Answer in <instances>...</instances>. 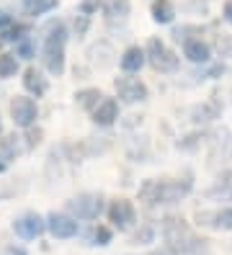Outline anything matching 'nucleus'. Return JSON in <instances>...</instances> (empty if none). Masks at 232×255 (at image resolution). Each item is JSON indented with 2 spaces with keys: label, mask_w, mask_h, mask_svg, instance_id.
Masks as SVG:
<instances>
[{
  "label": "nucleus",
  "mask_w": 232,
  "mask_h": 255,
  "mask_svg": "<svg viewBox=\"0 0 232 255\" xmlns=\"http://www.w3.org/2000/svg\"><path fill=\"white\" fill-rule=\"evenodd\" d=\"M152 255H176V253H173V250H155Z\"/></svg>",
  "instance_id": "obj_34"
},
{
  "label": "nucleus",
  "mask_w": 232,
  "mask_h": 255,
  "mask_svg": "<svg viewBox=\"0 0 232 255\" xmlns=\"http://www.w3.org/2000/svg\"><path fill=\"white\" fill-rule=\"evenodd\" d=\"M96 8H98V0H83V3H80V13H83V16H88V18H90V13L96 10Z\"/></svg>",
  "instance_id": "obj_30"
},
{
  "label": "nucleus",
  "mask_w": 232,
  "mask_h": 255,
  "mask_svg": "<svg viewBox=\"0 0 232 255\" xmlns=\"http://www.w3.org/2000/svg\"><path fill=\"white\" fill-rule=\"evenodd\" d=\"M18 137H5L3 139V152L8 155V157H13V155H18V142H15Z\"/></svg>",
  "instance_id": "obj_27"
},
{
  "label": "nucleus",
  "mask_w": 232,
  "mask_h": 255,
  "mask_svg": "<svg viewBox=\"0 0 232 255\" xmlns=\"http://www.w3.org/2000/svg\"><path fill=\"white\" fill-rule=\"evenodd\" d=\"M145 54H147V62H150L155 70H160V72H173V70H178V57L170 52L160 39H150Z\"/></svg>",
  "instance_id": "obj_5"
},
{
  "label": "nucleus",
  "mask_w": 232,
  "mask_h": 255,
  "mask_svg": "<svg viewBox=\"0 0 232 255\" xmlns=\"http://www.w3.org/2000/svg\"><path fill=\"white\" fill-rule=\"evenodd\" d=\"M10 114H13V122L18 127H31L39 116L36 109V101L34 98H26V96H15L10 103Z\"/></svg>",
  "instance_id": "obj_6"
},
{
  "label": "nucleus",
  "mask_w": 232,
  "mask_h": 255,
  "mask_svg": "<svg viewBox=\"0 0 232 255\" xmlns=\"http://www.w3.org/2000/svg\"><path fill=\"white\" fill-rule=\"evenodd\" d=\"M196 116H201L199 122H209V119H217V114H220V106L212 101V103H207V106H201V109H196L194 111Z\"/></svg>",
  "instance_id": "obj_23"
},
{
  "label": "nucleus",
  "mask_w": 232,
  "mask_h": 255,
  "mask_svg": "<svg viewBox=\"0 0 232 255\" xmlns=\"http://www.w3.org/2000/svg\"><path fill=\"white\" fill-rule=\"evenodd\" d=\"M57 8V0H26V13L28 16H44Z\"/></svg>",
  "instance_id": "obj_18"
},
{
  "label": "nucleus",
  "mask_w": 232,
  "mask_h": 255,
  "mask_svg": "<svg viewBox=\"0 0 232 255\" xmlns=\"http://www.w3.org/2000/svg\"><path fill=\"white\" fill-rule=\"evenodd\" d=\"M67 212L77 219H96L103 212V199L98 193H80L72 201H67Z\"/></svg>",
  "instance_id": "obj_4"
},
{
  "label": "nucleus",
  "mask_w": 232,
  "mask_h": 255,
  "mask_svg": "<svg viewBox=\"0 0 232 255\" xmlns=\"http://www.w3.org/2000/svg\"><path fill=\"white\" fill-rule=\"evenodd\" d=\"M0 129H3V124H0Z\"/></svg>",
  "instance_id": "obj_36"
},
{
  "label": "nucleus",
  "mask_w": 232,
  "mask_h": 255,
  "mask_svg": "<svg viewBox=\"0 0 232 255\" xmlns=\"http://www.w3.org/2000/svg\"><path fill=\"white\" fill-rule=\"evenodd\" d=\"M183 54H186V59H189V62H209V54H212V49H209V44H204L201 39H189L183 44Z\"/></svg>",
  "instance_id": "obj_13"
},
{
  "label": "nucleus",
  "mask_w": 232,
  "mask_h": 255,
  "mask_svg": "<svg viewBox=\"0 0 232 255\" xmlns=\"http://www.w3.org/2000/svg\"><path fill=\"white\" fill-rule=\"evenodd\" d=\"M129 10H132L129 0H106L103 3V13L108 21H127Z\"/></svg>",
  "instance_id": "obj_14"
},
{
  "label": "nucleus",
  "mask_w": 232,
  "mask_h": 255,
  "mask_svg": "<svg viewBox=\"0 0 232 255\" xmlns=\"http://www.w3.org/2000/svg\"><path fill=\"white\" fill-rule=\"evenodd\" d=\"M15 49H18V57H23V59H31V57H34V44H31L28 39H21Z\"/></svg>",
  "instance_id": "obj_26"
},
{
  "label": "nucleus",
  "mask_w": 232,
  "mask_h": 255,
  "mask_svg": "<svg viewBox=\"0 0 232 255\" xmlns=\"http://www.w3.org/2000/svg\"><path fill=\"white\" fill-rule=\"evenodd\" d=\"M13 230H15V235L23 237V240H36V237L44 235L46 222L36 212H26L23 217H18V219L13 222Z\"/></svg>",
  "instance_id": "obj_8"
},
{
  "label": "nucleus",
  "mask_w": 232,
  "mask_h": 255,
  "mask_svg": "<svg viewBox=\"0 0 232 255\" xmlns=\"http://www.w3.org/2000/svg\"><path fill=\"white\" fill-rule=\"evenodd\" d=\"M108 222H111L116 230H121V232L129 230L132 224L137 222V212H134L132 201H127V199L114 201L111 206H108Z\"/></svg>",
  "instance_id": "obj_7"
},
{
  "label": "nucleus",
  "mask_w": 232,
  "mask_h": 255,
  "mask_svg": "<svg viewBox=\"0 0 232 255\" xmlns=\"http://www.w3.org/2000/svg\"><path fill=\"white\" fill-rule=\"evenodd\" d=\"M15 72H18L15 54H0V78H13Z\"/></svg>",
  "instance_id": "obj_22"
},
{
  "label": "nucleus",
  "mask_w": 232,
  "mask_h": 255,
  "mask_svg": "<svg viewBox=\"0 0 232 255\" xmlns=\"http://www.w3.org/2000/svg\"><path fill=\"white\" fill-rule=\"evenodd\" d=\"M46 230H49L57 240H70L77 235V222L67 214H57L52 212L49 217H46Z\"/></svg>",
  "instance_id": "obj_9"
},
{
  "label": "nucleus",
  "mask_w": 232,
  "mask_h": 255,
  "mask_svg": "<svg viewBox=\"0 0 232 255\" xmlns=\"http://www.w3.org/2000/svg\"><path fill=\"white\" fill-rule=\"evenodd\" d=\"M163 237L168 243V250L181 253V255H191V253L201 250L204 243H207V240L196 237L194 230L181 217H165L163 219Z\"/></svg>",
  "instance_id": "obj_1"
},
{
  "label": "nucleus",
  "mask_w": 232,
  "mask_h": 255,
  "mask_svg": "<svg viewBox=\"0 0 232 255\" xmlns=\"http://www.w3.org/2000/svg\"><path fill=\"white\" fill-rule=\"evenodd\" d=\"M116 119H119V103L114 98H103L98 103V109L93 111V122L98 127H111Z\"/></svg>",
  "instance_id": "obj_12"
},
{
  "label": "nucleus",
  "mask_w": 232,
  "mask_h": 255,
  "mask_svg": "<svg viewBox=\"0 0 232 255\" xmlns=\"http://www.w3.org/2000/svg\"><path fill=\"white\" fill-rule=\"evenodd\" d=\"M3 255H28V253H26L23 248H15V245H10V248L3 253Z\"/></svg>",
  "instance_id": "obj_32"
},
{
  "label": "nucleus",
  "mask_w": 232,
  "mask_h": 255,
  "mask_svg": "<svg viewBox=\"0 0 232 255\" xmlns=\"http://www.w3.org/2000/svg\"><path fill=\"white\" fill-rule=\"evenodd\" d=\"M225 18L232 23V3H227V5H225Z\"/></svg>",
  "instance_id": "obj_33"
},
{
  "label": "nucleus",
  "mask_w": 232,
  "mask_h": 255,
  "mask_svg": "<svg viewBox=\"0 0 232 255\" xmlns=\"http://www.w3.org/2000/svg\"><path fill=\"white\" fill-rule=\"evenodd\" d=\"M152 237H155V230L150 227V224H145V227L134 235V243L137 245H147V243H152Z\"/></svg>",
  "instance_id": "obj_25"
},
{
  "label": "nucleus",
  "mask_w": 232,
  "mask_h": 255,
  "mask_svg": "<svg viewBox=\"0 0 232 255\" xmlns=\"http://www.w3.org/2000/svg\"><path fill=\"white\" fill-rule=\"evenodd\" d=\"M217 52L222 57H232V36H217Z\"/></svg>",
  "instance_id": "obj_24"
},
{
  "label": "nucleus",
  "mask_w": 232,
  "mask_h": 255,
  "mask_svg": "<svg viewBox=\"0 0 232 255\" xmlns=\"http://www.w3.org/2000/svg\"><path fill=\"white\" fill-rule=\"evenodd\" d=\"M173 16H176V13H173V8H170L168 3H155L152 5V21L155 23H170Z\"/></svg>",
  "instance_id": "obj_21"
},
{
  "label": "nucleus",
  "mask_w": 232,
  "mask_h": 255,
  "mask_svg": "<svg viewBox=\"0 0 232 255\" xmlns=\"http://www.w3.org/2000/svg\"><path fill=\"white\" fill-rule=\"evenodd\" d=\"M189 191H191V181H189V178H183V181H147L142 188H139V199H142L147 206L176 204Z\"/></svg>",
  "instance_id": "obj_3"
},
{
  "label": "nucleus",
  "mask_w": 232,
  "mask_h": 255,
  "mask_svg": "<svg viewBox=\"0 0 232 255\" xmlns=\"http://www.w3.org/2000/svg\"><path fill=\"white\" fill-rule=\"evenodd\" d=\"M5 168H8V162H5V160H3V155H0V173H3V170H5Z\"/></svg>",
  "instance_id": "obj_35"
},
{
  "label": "nucleus",
  "mask_w": 232,
  "mask_h": 255,
  "mask_svg": "<svg viewBox=\"0 0 232 255\" xmlns=\"http://www.w3.org/2000/svg\"><path fill=\"white\" fill-rule=\"evenodd\" d=\"M88 21H90V18H88V16H83V13L75 18V31H77V36H83V34L88 31Z\"/></svg>",
  "instance_id": "obj_29"
},
{
  "label": "nucleus",
  "mask_w": 232,
  "mask_h": 255,
  "mask_svg": "<svg viewBox=\"0 0 232 255\" xmlns=\"http://www.w3.org/2000/svg\"><path fill=\"white\" fill-rule=\"evenodd\" d=\"M15 23H13V16H8L5 10H0V34H5L8 28H13Z\"/></svg>",
  "instance_id": "obj_28"
},
{
  "label": "nucleus",
  "mask_w": 232,
  "mask_h": 255,
  "mask_svg": "<svg viewBox=\"0 0 232 255\" xmlns=\"http://www.w3.org/2000/svg\"><path fill=\"white\" fill-rule=\"evenodd\" d=\"M116 93L121 101L127 103H137V101H145L147 98V85L137 78H119L116 80Z\"/></svg>",
  "instance_id": "obj_10"
},
{
  "label": "nucleus",
  "mask_w": 232,
  "mask_h": 255,
  "mask_svg": "<svg viewBox=\"0 0 232 255\" xmlns=\"http://www.w3.org/2000/svg\"><path fill=\"white\" fill-rule=\"evenodd\" d=\"M39 139H41V131H39V129H36V131H28V147L39 144Z\"/></svg>",
  "instance_id": "obj_31"
},
{
  "label": "nucleus",
  "mask_w": 232,
  "mask_h": 255,
  "mask_svg": "<svg viewBox=\"0 0 232 255\" xmlns=\"http://www.w3.org/2000/svg\"><path fill=\"white\" fill-rule=\"evenodd\" d=\"M65 41L67 28L62 21H49L44 28V65L52 75L65 72Z\"/></svg>",
  "instance_id": "obj_2"
},
{
  "label": "nucleus",
  "mask_w": 232,
  "mask_h": 255,
  "mask_svg": "<svg viewBox=\"0 0 232 255\" xmlns=\"http://www.w3.org/2000/svg\"><path fill=\"white\" fill-rule=\"evenodd\" d=\"M23 85H26V91L34 93V96H44V93H46V78H44L36 67H28V70H26Z\"/></svg>",
  "instance_id": "obj_15"
},
{
  "label": "nucleus",
  "mask_w": 232,
  "mask_h": 255,
  "mask_svg": "<svg viewBox=\"0 0 232 255\" xmlns=\"http://www.w3.org/2000/svg\"><path fill=\"white\" fill-rule=\"evenodd\" d=\"M75 98H77V103H80L83 109H93V111H96V109H98V103H101L98 98H103V96H101L98 88H85V91H80Z\"/></svg>",
  "instance_id": "obj_17"
},
{
  "label": "nucleus",
  "mask_w": 232,
  "mask_h": 255,
  "mask_svg": "<svg viewBox=\"0 0 232 255\" xmlns=\"http://www.w3.org/2000/svg\"><path fill=\"white\" fill-rule=\"evenodd\" d=\"M145 52L139 49V47H129L127 52L121 54V70L124 72H139V67L145 65Z\"/></svg>",
  "instance_id": "obj_16"
},
{
  "label": "nucleus",
  "mask_w": 232,
  "mask_h": 255,
  "mask_svg": "<svg viewBox=\"0 0 232 255\" xmlns=\"http://www.w3.org/2000/svg\"><path fill=\"white\" fill-rule=\"evenodd\" d=\"M209 196H222V199H232V170H227L222 178H220V183H217L212 191H209Z\"/></svg>",
  "instance_id": "obj_19"
},
{
  "label": "nucleus",
  "mask_w": 232,
  "mask_h": 255,
  "mask_svg": "<svg viewBox=\"0 0 232 255\" xmlns=\"http://www.w3.org/2000/svg\"><path fill=\"white\" fill-rule=\"evenodd\" d=\"M88 243L90 245H108V243H111V230H108V227H103V224H98V227H93L90 230V235H88Z\"/></svg>",
  "instance_id": "obj_20"
},
{
  "label": "nucleus",
  "mask_w": 232,
  "mask_h": 255,
  "mask_svg": "<svg viewBox=\"0 0 232 255\" xmlns=\"http://www.w3.org/2000/svg\"><path fill=\"white\" fill-rule=\"evenodd\" d=\"M196 222L207 224V227H214V230H232V206L217 209V212H199Z\"/></svg>",
  "instance_id": "obj_11"
}]
</instances>
